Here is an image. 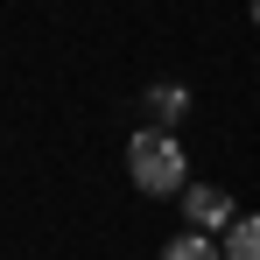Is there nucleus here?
Returning <instances> with one entry per match:
<instances>
[{
    "instance_id": "nucleus-2",
    "label": "nucleus",
    "mask_w": 260,
    "mask_h": 260,
    "mask_svg": "<svg viewBox=\"0 0 260 260\" xmlns=\"http://www.w3.org/2000/svg\"><path fill=\"white\" fill-rule=\"evenodd\" d=\"M183 218H190V232H232V225H239V211H232V190H211V183L183 190Z\"/></svg>"
},
{
    "instance_id": "nucleus-3",
    "label": "nucleus",
    "mask_w": 260,
    "mask_h": 260,
    "mask_svg": "<svg viewBox=\"0 0 260 260\" xmlns=\"http://www.w3.org/2000/svg\"><path fill=\"white\" fill-rule=\"evenodd\" d=\"M190 113V91L183 85H148V127H176Z\"/></svg>"
},
{
    "instance_id": "nucleus-4",
    "label": "nucleus",
    "mask_w": 260,
    "mask_h": 260,
    "mask_svg": "<svg viewBox=\"0 0 260 260\" xmlns=\"http://www.w3.org/2000/svg\"><path fill=\"white\" fill-rule=\"evenodd\" d=\"M162 260H225V246H218L211 232H183V239L162 246Z\"/></svg>"
},
{
    "instance_id": "nucleus-5",
    "label": "nucleus",
    "mask_w": 260,
    "mask_h": 260,
    "mask_svg": "<svg viewBox=\"0 0 260 260\" xmlns=\"http://www.w3.org/2000/svg\"><path fill=\"white\" fill-rule=\"evenodd\" d=\"M218 246H225V260H260V218H239Z\"/></svg>"
},
{
    "instance_id": "nucleus-6",
    "label": "nucleus",
    "mask_w": 260,
    "mask_h": 260,
    "mask_svg": "<svg viewBox=\"0 0 260 260\" xmlns=\"http://www.w3.org/2000/svg\"><path fill=\"white\" fill-rule=\"evenodd\" d=\"M253 21H260V0H253Z\"/></svg>"
},
{
    "instance_id": "nucleus-1",
    "label": "nucleus",
    "mask_w": 260,
    "mask_h": 260,
    "mask_svg": "<svg viewBox=\"0 0 260 260\" xmlns=\"http://www.w3.org/2000/svg\"><path fill=\"white\" fill-rule=\"evenodd\" d=\"M127 169H134V183L148 190V197H183L190 183V162H183V148H176V134L169 127H141L127 141Z\"/></svg>"
}]
</instances>
